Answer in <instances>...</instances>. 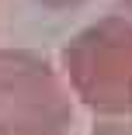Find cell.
Masks as SVG:
<instances>
[{"instance_id":"cell-1","label":"cell","mask_w":132,"mask_h":135,"mask_svg":"<svg viewBox=\"0 0 132 135\" xmlns=\"http://www.w3.org/2000/svg\"><path fill=\"white\" fill-rule=\"evenodd\" d=\"M63 80L73 97L90 111L129 114L132 111V14H108L63 49Z\"/></svg>"},{"instance_id":"cell-2","label":"cell","mask_w":132,"mask_h":135,"mask_svg":"<svg viewBox=\"0 0 132 135\" xmlns=\"http://www.w3.org/2000/svg\"><path fill=\"white\" fill-rule=\"evenodd\" d=\"M73 97L63 73L28 49H0V135H70Z\"/></svg>"},{"instance_id":"cell-3","label":"cell","mask_w":132,"mask_h":135,"mask_svg":"<svg viewBox=\"0 0 132 135\" xmlns=\"http://www.w3.org/2000/svg\"><path fill=\"white\" fill-rule=\"evenodd\" d=\"M90 135H132V111L129 114H104Z\"/></svg>"},{"instance_id":"cell-4","label":"cell","mask_w":132,"mask_h":135,"mask_svg":"<svg viewBox=\"0 0 132 135\" xmlns=\"http://www.w3.org/2000/svg\"><path fill=\"white\" fill-rule=\"evenodd\" d=\"M38 4H45V7H73V4H80V0H38Z\"/></svg>"},{"instance_id":"cell-5","label":"cell","mask_w":132,"mask_h":135,"mask_svg":"<svg viewBox=\"0 0 132 135\" xmlns=\"http://www.w3.org/2000/svg\"><path fill=\"white\" fill-rule=\"evenodd\" d=\"M122 4H125V7H129V11H132V0H122Z\"/></svg>"}]
</instances>
